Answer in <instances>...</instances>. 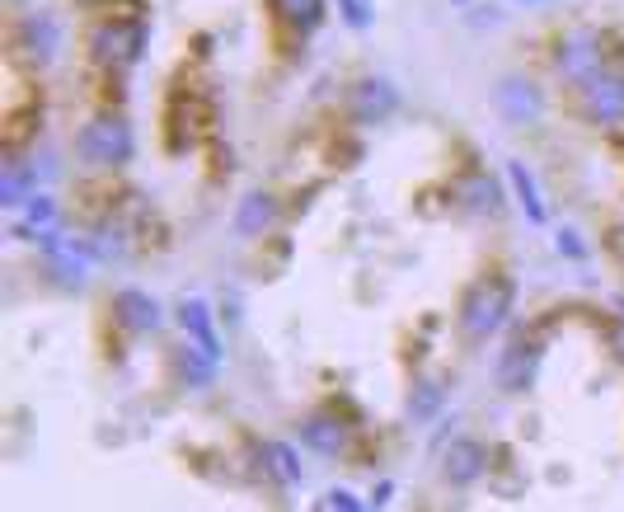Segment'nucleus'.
<instances>
[{
  "label": "nucleus",
  "instance_id": "obj_1",
  "mask_svg": "<svg viewBox=\"0 0 624 512\" xmlns=\"http://www.w3.org/2000/svg\"><path fill=\"white\" fill-rule=\"evenodd\" d=\"M512 296H517V282L503 273L470 282V292L460 296V334L470 343H484L488 334H498L512 315Z\"/></svg>",
  "mask_w": 624,
  "mask_h": 512
},
{
  "label": "nucleus",
  "instance_id": "obj_2",
  "mask_svg": "<svg viewBox=\"0 0 624 512\" xmlns=\"http://www.w3.org/2000/svg\"><path fill=\"white\" fill-rule=\"evenodd\" d=\"M578 85V109L587 123L606 127V132H624V66L601 62L587 71V76L573 80Z\"/></svg>",
  "mask_w": 624,
  "mask_h": 512
},
{
  "label": "nucleus",
  "instance_id": "obj_3",
  "mask_svg": "<svg viewBox=\"0 0 624 512\" xmlns=\"http://www.w3.org/2000/svg\"><path fill=\"white\" fill-rule=\"evenodd\" d=\"M76 156L94 170H113L122 160H132V127L122 123L118 113H104L76 132Z\"/></svg>",
  "mask_w": 624,
  "mask_h": 512
},
{
  "label": "nucleus",
  "instance_id": "obj_4",
  "mask_svg": "<svg viewBox=\"0 0 624 512\" xmlns=\"http://www.w3.org/2000/svg\"><path fill=\"white\" fill-rule=\"evenodd\" d=\"M141 47H146V19H141V15L104 19V24L90 33V52H94V62L104 66V71H122V66H132L141 57Z\"/></svg>",
  "mask_w": 624,
  "mask_h": 512
},
{
  "label": "nucleus",
  "instance_id": "obj_5",
  "mask_svg": "<svg viewBox=\"0 0 624 512\" xmlns=\"http://www.w3.org/2000/svg\"><path fill=\"white\" fill-rule=\"evenodd\" d=\"M38 249H43V259H47V273H52L61 287H80L85 273H90V264H94V245H90V240L61 235L57 226L38 231Z\"/></svg>",
  "mask_w": 624,
  "mask_h": 512
},
{
  "label": "nucleus",
  "instance_id": "obj_6",
  "mask_svg": "<svg viewBox=\"0 0 624 512\" xmlns=\"http://www.w3.org/2000/svg\"><path fill=\"white\" fill-rule=\"evenodd\" d=\"M15 47H19V57L33 66H47L52 57H57V47H61V29H57V19L47 15V10H29V15H19L15 24Z\"/></svg>",
  "mask_w": 624,
  "mask_h": 512
},
{
  "label": "nucleus",
  "instance_id": "obj_7",
  "mask_svg": "<svg viewBox=\"0 0 624 512\" xmlns=\"http://www.w3.org/2000/svg\"><path fill=\"white\" fill-rule=\"evenodd\" d=\"M540 357H545V348H540V339L535 334H517V339L503 348V357H498V386L503 390H526L535 381V372H540Z\"/></svg>",
  "mask_w": 624,
  "mask_h": 512
},
{
  "label": "nucleus",
  "instance_id": "obj_8",
  "mask_svg": "<svg viewBox=\"0 0 624 512\" xmlns=\"http://www.w3.org/2000/svg\"><path fill=\"white\" fill-rule=\"evenodd\" d=\"M395 104H399V94H395V85H390V80H385V76H366V80H357V85H352L348 113H352V123L371 127V123H385V118L395 113Z\"/></svg>",
  "mask_w": 624,
  "mask_h": 512
},
{
  "label": "nucleus",
  "instance_id": "obj_9",
  "mask_svg": "<svg viewBox=\"0 0 624 512\" xmlns=\"http://www.w3.org/2000/svg\"><path fill=\"white\" fill-rule=\"evenodd\" d=\"M113 320H118L122 329H132V334H151V329H160V301L146 292H137V287H127V292L113 296Z\"/></svg>",
  "mask_w": 624,
  "mask_h": 512
},
{
  "label": "nucleus",
  "instance_id": "obj_10",
  "mask_svg": "<svg viewBox=\"0 0 624 512\" xmlns=\"http://www.w3.org/2000/svg\"><path fill=\"white\" fill-rule=\"evenodd\" d=\"M596 62H601V38H596V33H568V38H559V47H554V66H559L568 80L587 76Z\"/></svg>",
  "mask_w": 624,
  "mask_h": 512
},
{
  "label": "nucleus",
  "instance_id": "obj_11",
  "mask_svg": "<svg viewBox=\"0 0 624 512\" xmlns=\"http://www.w3.org/2000/svg\"><path fill=\"white\" fill-rule=\"evenodd\" d=\"M498 109H503L507 123H531V118H540L545 99H540V90H535L531 80L507 76L503 85H498Z\"/></svg>",
  "mask_w": 624,
  "mask_h": 512
},
{
  "label": "nucleus",
  "instance_id": "obj_12",
  "mask_svg": "<svg viewBox=\"0 0 624 512\" xmlns=\"http://www.w3.org/2000/svg\"><path fill=\"white\" fill-rule=\"evenodd\" d=\"M484 470H488V451L479 447V442L460 437V442H451V447H446L442 475H446L451 484H460V489H465V484H474L479 475H484Z\"/></svg>",
  "mask_w": 624,
  "mask_h": 512
},
{
  "label": "nucleus",
  "instance_id": "obj_13",
  "mask_svg": "<svg viewBox=\"0 0 624 512\" xmlns=\"http://www.w3.org/2000/svg\"><path fill=\"white\" fill-rule=\"evenodd\" d=\"M179 325H183V334L198 343L202 353L212 357V362H221V339H216V325H212V311H207V301H183L179 306Z\"/></svg>",
  "mask_w": 624,
  "mask_h": 512
},
{
  "label": "nucleus",
  "instance_id": "obj_14",
  "mask_svg": "<svg viewBox=\"0 0 624 512\" xmlns=\"http://www.w3.org/2000/svg\"><path fill=\"white\" fill-rule=\"evenodd\" d=\"M47 174V165H38V160H29V165H10L5 170V179H0V207H24L29 198H38V179Z\"/></svg>",
  "mask_w": 624,
  "mask_h": 512
},
{
  "label": "nucleus",
  "instance_id": "obj_15",
  "mask_svg": "<svg viewBox=\"0 0 624 512\" xmlns=\"http://www.w3.org/2000/svg\"><path fill=\"white\" fill-rule=\"evenodd\" d=\"M174 372H179V381H188L193 390H202L216 376V362L202 353L198 343L188 339V343H179V348H174Z\"/></svg>",
  "mask_w": 624,
  "mask_h": 512
},
{
  "label": "nucleus",
  "instance_id": "obj_16",
  "mask_svg": "<svg viewBox=\"0 0 624 512\" xmlns=\"http://www.w3.org/2000/svg\"><path fill=\"white\" fill-rule=\"evenodd\" d=\"M301 442L310 451L338 456V451H343V442H348V433H343V423H338V419H329V414H315V419L301 423Z\"/></svg>",
  "mask_w": 624,
  "mask_h": 512
},
{
  "label": "nucleus",
  "instance_id": "obj_17",
  "mask_svg": "<svg viewBox=\"0 0 624 512\" xmlns=\"http://www.w3.org/2000/svg\"><path fill=\"white\" fill-rule=\"evenodd\" d=\"M277 221V198L273 193H249L240 202V217H235V231L240 235H263Z\"/></svg>",
  "mask_w": 624,
  "mask_h": 512
},
{
  "label": "nucleus",
  "instance_id": "obj_18",
  "mask_svg": "<svg viewBox=\"0 0 624 512\" xmlns=\"http://www.w3.org/2000/svg\"><path fill=\"white\" fill-rule=\"evenodd\" d=\"M268 5H273V15L296 33L320 29V19H324V0H268Z\"/></svg>",
  "mask_w": 624,
  "mask_h": 512
},
{
  "label": "nucleus",
  "instance_id": "obj_19",
  "mask_svg": "<svg viewBox=\"0 0 624 512\" xmlns=\"http://www.w3.org/2000/svg\"><path fill=\"white\" fill-rule=\"evenodd\" d=\"M442 404H446V386H442V381H413V390H409V414H413L418 423L437 419V414H442Z\"/></svg>",
  "mask_w": 624,
  "mask_h": 512
},
{
  "label": "nucleus",
  "instance_id": "obj_20",
  "mask_svg": "<svg viewBox=\"0 0 624 512\" xmlns=\"http://www.w3.org/2000/svg\"><path fill=\"white\" fill-rule=\"evenodd\" d=\"M460 198H465L470 212H498V207H503V193H498V184H493L488 174H470V179L460 184Z\"/></svg>",
  "mask_w": 624,
  "mask_h": 512
},
{
  "label": "nucleus",
  "instance_id": "obj_21",
  "mask_svg": "<svg viewBox=\"0 0 624 512\" xmlns=\"http://www.w3.org/2000/svg\"><path fill=\"white\" fill-rule=\"evenodd\" d=\"M507 179H512V188H517V198H521V207H526V217L540 226V221H545V202H540V188H535L531 170H526L521 160H512V165H507Z\"/></svg>",
  "mask_w": 624,
  "mask_h": 512
},
{
  "label": "nucleus",
  "instance_id": "obj_22",
  "mask_svg": "<svg viewBox=\"0 0 624 512\" xmlns=\"http://www.w3.org/2000/svg\"><path fill=\"white\" fill-rule=\"evenodd\" d=\"M263 456H268L263 466L273 470L282 484H301V461H296V451H291L287 442H268V447H263Z\"/></svg>",
  "mask_w": 624,
  "mask_h": 512
},
{
  "label": "nucleus",
  "instance_id": "obj_23",
  "mask_svg": "<svg viewBox=\"0 0 624 512\" xmlns=\"http://www.w3.org/2000/svg\"><path fill=\"white\" fill-rule=\"evenodd\" d=\"M52 221H57V202L38 193V198H29V212L19 221V235H24V240H38V231H47Z\"/></svg>",
  "mask_w": 624,
  "mask_h": 512
},
{
  "label": "nucleus",
  "instance_id": "obj_24",
  "mask_svg": "<svg viewBox=\"0 0 624 512\" xmlns=\"http://www.w3.org/2000/svg\"><path fill=\"white\" fill-rule=\"evenodd\" d=\"M338 15H343V24H352V29H366V24H371V5H366V0H338Z\"/></svg>",
  "mask_w": 624,
  "mask_h": 512
},
{
  "label": "nucleus",
  "instance_id": "obj_25",
  "mask_svg": "<svg viewBox=\"0 0 624 512\" xmlns=\"http://www.w3.org/2000/svg\"><path fill=\"white\" fill-rule=\"evenodd\" d=\"M320 508H343V512H362L366 503L357 494H348V489H329V494L320 498Z\"/></svg>",
  "mask_w": 624,
  "mask_h": 512
},
{
  "label": "nucleus",
  "instance_id": "obj_26",
  "mask_svg": "<svg viewBox=\"0 0 624 512\" xmlns=\"http://www.w3.org/2000/svg\"><path fill=\"white\" fill-rule=\"evenodd\" d=\"M554 245H559V254H568V259H587V245L578 240V231H559Z\"/></svg>",
  "mask_w": 624,
  "mask_h": 512
},
{
  "label": "nucleus",
  "instance_id": "obj_27",
  "mask_svg": "<svg viewBox=\"0 0 624 512\" xmlns=\"http://www.w3.org/2000/svg\"><path fill=\"white\" fill-rule=\"evenodd\" d=\"M606 334H610V343H615V357L624 362V320H610Z\"/></svg>",
  "mask_w": 624,
  "mask_h": 512
},
{
  "label": "nucleus",
  "instance_id": "obj_28",
  "mask_svg": "<svg viewBox=\"0 0 624 512\" xmlns=\"http://www.w3.org/2000/svg\"><path fill=\"white\" fill-rule=\"evenodd\" d=\"M390 494H395V484H390V480H385V484H376V494H371V503L381 508V503H390Z\"/></svg>",
  "mask_w": 624,
  "mask_h": 512
},
{
  "label": "nucleus",
  "instance_id": "obj_29",
  "mask_svg": "<svg viewBox=\"0 0 624 512\" xmlns=\"http://www.w3.org/2000/svg\"><path fill=\"white\" fill-rule=\"evenodd\" d=\"M526 5H540V0H526Z\"/></svg>",
  "mask_w": 624,
  "mask_h": 512
}]
</instances>
